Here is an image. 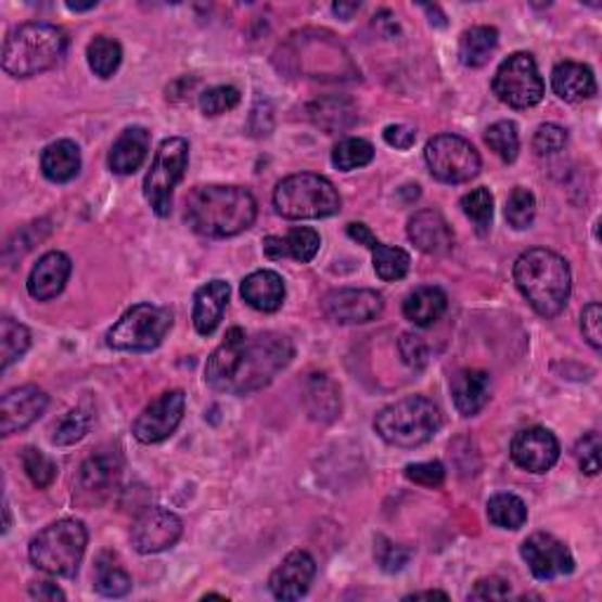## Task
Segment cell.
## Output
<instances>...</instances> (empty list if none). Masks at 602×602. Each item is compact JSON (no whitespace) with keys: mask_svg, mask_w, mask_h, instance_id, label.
I'll return each instance as SVG.
<instances>
[{"mask_svg":"<svg viewBox=\"0 0 602 602\" xmlns=\"http://www.w3.org/2000/svg\"><path fill=\"white\" fill-rule=\"evenodd\" d=\"M184 219L198 235L233 238L255 223L257 201L243 187H195L187 198Z\"/></svg>","mask_w":602,"mask_h":602,"instance_id":"obj_2","label":"cell"},{"mask_svg":"<svg viewBox=\"0 0 602 602\" xmlns=\"http://www.w3.org/2000/svg\"><path fill=\"white\" fill-rule=\"evenodd\" d=\"M175 316L167 306L137 304L106 332V344L116 351L146 354L163 344Z\"/></svg>","mask_w":602,"mask_h":602,"instance_id":"obj_8","label":"cell"},{"mask_svg":"<svg viewBox=\"0 0 602 602\" xmlns=\"http://www.w3.org/2000/svg\"><path fill=\"white\" fill-rule=\"evenodd\" d=\"M72 269L74 264L64 252H48L31 269V276L26 280V290H29L36 302H50L62 294L68 283V276H72Z\"/></svg>","mask_w":602,"mask_h":602,"instance_id":"obj_20","label":"cell"},{"mask_svg":"<svg viewBox=\"0 0 602 602\" xmlns=\"http://www.w3.org/2000/svg\"><path fill=\"white\" fill-rule=\"evenodd\" d=\"M485 144L492 149L503 163H513L521 151V135H517V125L513 120H499L489 125L485 132Z\"/></svg>","mask_w":602,"mask_h":602,"instance_id":"obj_39","label":"cell"},{"mask_svg":"<svg viewBox=\"0 0 602 602\" xmlns=\"http://www.w3.org/2000/svg\"><path fill=\"white\" fill-rule=\"evenodd\" d=\"M461 209H464V215L475 223L478 233H487V229L492 227L495 198L489 189H475L466 193L464 198H461Z\"/></svg>","mask_w":602,"mask_h":602,"instance_id":"obj_40","label":"cell"},{"mask_svg":"<svg viewBox=\"0 0 602 602\" xmlns=\"http://www.w3.org/2000/svg\"><path fill=\"white\" fill-rule=\"evenodd\" d=\"M499 46V31L495 26H473L459 38V60L464 66H485Z\"/></svg>","mask_w":602,"mask_h":602,"instance_id":"obj_32","label":"cell"},{"mask_svg":"<svg viewBox=\"0 0 602 602\" xmlns=\"http://www.w3.org/2000/svg\"><path fill=\"white\" fill-rule=\"evenodd\" d=\"M358 10H360V3H334L332 5V12L340 20H351Z\"/></svg>","mask_w":602,"mask_h":602,"instance_id":"obj_54","label":"cell"},{"mask_svg":"<svg viewBox=\"0 0 602 602\" xmlns=\"http://www.w3.org/2000/svg\"><path fill=\"white\" fill-rule=\"evenodd\" d=\"M311 118L320 128L334 132L344 130L356 120V108L351 100H340V97H328V100H320L311 106Z\"/></svg>","mask_w":602,"mask_h":602,"instance_id":"obj_36","label":"cell"},{"mask_svg":"<svg viewBox=\"0 0 602 602\" xmlns=\"http://www.w3.org/2000/svg\"><path fill=\"white\" fill-rule=\"evenodd\" d=\"M408 238L424 255H445L454 245V233L438 209H422L408 221Z\"/></svg>","mask_w":602,"mask_h":602,"instance_id":"obj_21","label":"cell"},{"mask_svg":"<svg viewBox=\"0 0 602 602\" xmlns=\"http://www.w3.org/2000/svg\"><path fill=\"white\" fill-rule=\"evenodd\" d=\"M48 410V396L43 388L34 384L12 388L0 400V431L3 436L22 433L29 428L38 417Z\"/></svg>","mask_w":602,"mask_h":602,"instance_id":"obj_17","label":"cell"},{"mask_svg":"<svg viewBox=\"0 0 602 602\" xmlns=\"http://www.w3.org/2000/svg\"><path fill=\"white\" fill-rule=\"evenodd\" d=\"M187 410L184 390H165L142 410L132 424V436L142 445H156L172 436Z\"/></svg>","mask_w":602,"mask_h":602,"instance_id":"obj_12","label":"cell"},{"mask_svg":"<svg viewBox=\"0 0 602 602\" xmlns=\"http://www.w3.org/2000/svg\"><path fill=\"white\" fill-rule=\"evenodd\" d=\"M447 311V294L440 287H417L402 302V316L417 328H431Z\"/></svg>","mask_w":602,"mask_h":602,"instance_id":"obj_30","label":"cell"},{"mask_svg":"<svg viewBox=\"0 0 602 602\" xmlns=\"http://www.w3.org/2000/svg\"><path fill=\"white\" fill-rule=\"evenodd\" d=\"M513 280L541 318H555L572 294V271L565 257L546 247L523 252L513 264Z\"/></svg>","mask_w":602,"mask_h":602,"instance_id":"obj_3","label":"cell"},{"mask_svg":"<svg viewBox=\"0 0 602 602\" xmlns=\"http://www.w3.org/2000/svg\"><path fill=\"white\" fill-rule=\"evenodd\" d=\"M80 149L72 139H60L46 146L43 156H40V170H43L46 179L54 181V184H66L78 177L80 172Z\"/></svg>","mask_w":602,"mask_h":602,"instance_id":"obj_29","label":"cell"},{"mask_svg":"<svg viewBox=\"0 0 602 602\" xmlns=\"http://www.w3.org/2000/svg\"><path fill=\"white\" fill-rule=\"evenodd\" d=\"M511 595L509 581H503L499 577H489L475 581L473 591L469 593V600H507Z\"/></svg>","mask_w":602,"mask_h":602,"instance_id":"obj_51","label":"cell"},{"mask_svg":"<svg viewBox=\"0 0 602 602\" xmlns=\"http://www.w3.org/2000/svg\"><path fill=\"white\" fill-rule=\"evenodd\" d=\"M487 517L501 529H521L527 523V507L521 497L499 492L487 501Z\"/></svg>","mask_w":602,"mask_h":602,"instance_id":"obj_34","label":"cell"},{"mask_svg":"<svg viewBox=\"0 0 602 602\" xmlns=\"http://www.w3.org/2000/svg\"><path fill=\"white\" fill-rule=\"evenodd\" d=\"M123 471V457L116 450H97L82 461L78 473V489L82 495L100 497L116 487Z\"/></svg>","mask_w":602,"mask_h":602,"instance_id":"obj_22","label":"cell"},{"mask_svg":"<svg viewBox=\"0 0 602 602\" xmlns=\"http://www.w3.org/2000/svg\"><path fill=\"white\" fill-rule=\"evenodd\" d=\"M66 8H68V10H72V12H86V10H92V8H97V3H88V5H74V3H68Z\"/></svg>","mask_w":602,"mask_h":602,"instance_id":"obj_56","label":"cell"},{"mask_svg":"<svg viewBox=\"0 0 602 602\" xmlns=\"http://www.w3.org/2000/svg\"><path fill=\"white\" fill-rule=\"evenodd\" d=\"M374 558H376V563H380V567L384 572L394 574V572H400L405 565L410 563L412 551L408 549V546L394 543L386 537H376L374 539Z\"/></svg>","mask_w":602,"mask_h":602,"instance_id":"obj_45","label":"cell"},{"mask_svg":"<svg viewBox=\"0 0 602 602\" xmlns=\"http://www.w3.org/2000/svg\"><path fill=\"white\" fill-rule=\"evenodd\" d=\"M94 591L104 598H123L132 591V579L114 555H102L94 569Z\"/></svg>","mask_w":602,"mask_h":602,"instance_id":"obj_33","label":"cell"},{"mask_svg":"<svg viewBox=\"0 0 602 602\" xmlns=\"http://www.w3.org/2000/svg\"><path fill=\"white\" fill-rule=\"evenodd\" d=\"M151 146V132L142 125L123 130L116 144L108 151V167L116 175H135L144 165Z\"/></svg>","mask_w":602,"mask_h":602,"instance_id":"obj_24","label":"cell"},{"mask_svg":"<svg viewBox=\"0 0 602 602\" xmlns=\"http://www.w3.org/2000/svg\"><path fill=\"white\" fill-rule=\"evenodd\" d=\"M189 167V142L181 137L163 139L151 170L144 179V195L153 213L167 217L172 213V191L184 179Z\"/></svg>","mask_w":602,"mask_h":602,"instance_id":"obj_9","label":"cell"},{"mask_svg":"<svg viewBox=\"0 0 602 602\" xmlns=\"http://www.w3.org/2000/svg\"><path fill=\"white\" fill-rule=\"evenodd\" d=\"M264 255L269 259H294L299 264H309L316 259L320 249V235L313 229H292L285 238L269 235L264 238Z\"/></svg>","mask_w":602,"mask_h":602,"instance_id":"obj_26","label":"cell"},{"mask_svg":"<svg viewBox=\"0 0 602 602\" xmlns=\"http://www.w3.org/2000/svg\"><path fill=\"white\" fill-rule=\"evenodd\" d=\"M521 555L539 581H551L574 572V555L567 543L555 539L549 531H535L527 537L521 546Z\"/></svg>","mask_w":602,"mask_h":602,"instance_id":"obj_14","label":"cell"},{"mask_svg":"<svg viewBox=\"0 0 602 602\" xmlns=\"http://www.w3.org/2000/svg\"><path fill=\"white\" fill-rule=\"evenodd\" d=\"M273 207L283 219H325L340 213L342 195L328 177L299 172L278 181Z\"/></svg>","mask_w":602,"mask_h":602,"instance_id":"obj_7","label":"cell"},{"mask_svg":"<svg viewBox=\"0 0 602 602\" xmlns=\"http://www.w3.org/2000/svg\"><path fill=\"white\" fill-rule=\"evenodd\" d=\"M294 358V344L280 332L247 334L231 328L207 358L205 382L227 396H249L269 386Z\"/></svg>","mask_w":602,"mask_h":602,"instance_id":"obj_1","label":"cell"},{"mask_svg":"<svg viewBox=\"0 0 602 602\" xmlns=\"http://www.w3.org/2000/svg\"><path fill=\"white\" fill-rule=\"evenodd\" d=\"M68 48L64 29L46 22L15 26L3 46V72L12 78H31L57 66Z\"/></svg>","mask_w":602,"mask_h":602,"instance_id":"obj_4","label":"cell"},{"mask_svg":"<svg viewBox=\"0 0 602 602\" xmlns=\"http://www.w3.org/2000/svg\"><path fill=\"white\" fill-rule=\"evenodd\" d=\"M181 531H184V525H181L179 515L161 507H151L135 521L130 539L137 553L153 555L172 549Z\"/></svg>","mask_w":602,"mask_h":602,"instance_id":"obj_15","label":"cell"},{"mask_svg":"<svg viewBox=\"0 0 602 602\" xmlns=\"http://www.w3.org/2000/svg\"><path fill=\"white\" fill-rule=\"evenodd\" d=\"M443 426L440 408L424 396H408L386 405L374 417V431L388 445L414 450L426 445Z\"/></svg>","mask_w":602,"mask_h":602,"instance_id":"obj_5","label":"cell"},{"mask_svg":"<svg viewBox=\"0 0 602 602\" xmlns=\"http://www.w3.org/2000/svg\"><path fill=\"white\" fill-rule=\"evenodd\" d=\"M306 408L316 422H334L342 412L340 388L330 376L313 374L309 388H306Z\"/></svg>","mask_w":602,"mask_h":602,"instance_id":"obj_31","label":"cell"},{"mask_svg":"<svg viewBox=\"0 0 602 602\" xmlns=\"http://www.w3.org/2000/svg\"><path fill=\"white\" fill-rule=\"evenodd\" d=\"M31 346V332L12 318L0 320V370H8Z\"/></svg>","mask_w":602,"mask_h":602,"instance_id":"obj_35","label":"cell"},{"mask_svg":"<svg viewBox=\"0 0 602 602\" xmlns=\"http://www.w3.org/2000/svg\"><path fill=\"white\" fill-rule=\"evenodd\" d=\"M92 426V414L86 412L82 408H76L72 412H66L62 422L54 426V436L52 443L66 447V445H74L78 440L86 438V433Z\"/></svg>","mask_w":602,"mask_h":602,"instance_id":"obj_42","label":"cell"},{"mask_svg":"<svg viewBox=\"0 0 602 602\" xmlns=\"http://www.w3.org/2000/svg\"><path fill=\"white\" fill-rule=\"evenodd\" d=\"M600 325H602V309H600V304L598 302L588 304L586 309L581 311V332H584V340L591 344L595 351L602 346Z\"/></svg>","mask_w":602,"mask_h":602,"instance_id":"obj_50","label":"cell"},{"mask_svg":"<svg viewBox=\"0 0 602 602\" xmlns=\"http://www.w3.org/2000/svg\"><path fill=\"white\" fill-rule=\"evenodd\" d=\"M29 595L36 600H66L62 588H57V584L50 581H36L29 586Z\"/></svg>","mask_w":602,"mask_h":602,"instance_id":"obj_53","label":"cell"},{"mask_svg":"<svg viewBox=\"0 0 602 602\" xmlns=\"http://www.w3.org/2000/svg\"><path fill=\"white\" fill-rule=\"evenodd\" d=\"M231 297V287L227 280H209L193 294V328L201 337H209L219 323L223 309Z\"/></svg>","mask_w":602,"mask_h":602,"instance_id":"obj_23","label":"cell"},{"mask_svg":"<svg viewBox=\"0 0 602 602\" xmlns=\"http://www.w3.org/2000/svg\"><path fill=\"white\" fill-rule=\"evenodd\" d=\"M372 161H374V146L368 142V139H360V137H346L332 151V163L342 172L358 170V167H366Z\"/></svg>","mask_w":602,"mask_h":602,"instance_id":"obj_38","label":"cell"},{"mask_svg":"<svg viewBox=\"0 0 602 602\" xmlns=\"http://www.w3.org/2000/svg\"><path fill=\"white\" fill-rule=\"evenodd\" d=\"M123 62V48L116 38L97 36L88 46V64L100 78H111Z\"/></svg>","mask_w":602,"mask_h":602,"instance_id":"obj_37","label":"cell"},{"mask_svg":"<svg viewBox=\"0 0 602 602\" xmlns=\"http://www.w3.org/2000/svg\"><path fill=\"white\" fill-rule=\"evenodd\" d=\"M511 459L527 473H546L558 464L560 443L549 428L531 426L513 438Z\"/></svg>","mask_w":602,"mask_h":602,"instance_id":"obj_16","label":"cell"},{"mask_svg":"<svg viewBox=\"0 0 602 602\" xmlns=\"http://www.w3.org/2000/svg\"><path fill=\"white\" fill-rule=\"evenodd\" d=\"M422 598H443V600H447V593H443V591H424V593H412V595H408L405 600H422Z\"/></svg>","mask_w":602,"mask_h":602,"instance_id":"obj_55","label":"cell"},{"mask_svg":"<svg viewBox=\"0 0 602 602\" xmlns=\"http://www.w3.org/2000/svg\"><path fill=\"white\" fill-rule=\"evenodd\" d=\"M348 235L354 238L356 243L366 245L372 252V261H374V271L386 283H394V280H402L410 271V255L400 247H388L382 241H376L374 233L370 231V227L360 221L348 223Z\"/></svg>","mask_w":602,"mask_h":602,"instance_id":"obj_19","label":"cell"},{"mask_svg":"<svg viewBox=\"0 0 602 602\" xmlns=\"http://www.w3.org/2000/svg\"><path fill=\"white\" fill-rule=\"evenodd\" d=\"M551 86L560 100H565L569 104L591 100L598 90L595 76L591 68H588L586 64H577V62L558 64L551 74Z\"/></svg>","mask_w":602,"mask_h":602,"instance_id":"obj_28","label":"cell"},{"mask_svg":"<svg viewBox=\"0 0 602 602\" xmlns=\"http://www.w3.org/2000/svg\"><path fill=\"white\" fill-rule=\"evenodd\" d=\"M241 297L247 306L261 313H273L285 302V280L276 271H255L249 273L241 285Z\"/></svg>","mask_w":602,"mask_h":602,"instance_id":"obj_25","label":"cell"},{"mask_svg":"<svg viewBox=\"0 0 602 602\" xmlns=\"http://www.w3.org/2000/svg\"><path fill=\"white\" fill-rule=\"evenodd\" d=\"M384 142L394 149H412L417 142V130L410 125H388L384 130Z\"/></svg>","mask_w":602,"mask_h":602,"instance_id":"obj_52","label":"cell"},{"mask_svg":"<svg viewBox=\"0 0 602 602\" xmlns=\"http://www.w3.org/2000/svg\"><path fill=\"white\" fill-rule=\"evenodd\" d=\"M316 560L306 551H292L269 577V591L278 600H299L316 579Z\"/></svg>","mask_w":602,"mask_h":602,"instance_id":"obj_18","label":"cell"},{"mask_svg":"<svg viewBox=\"0 0 602 602\" xmlns=\"http://www.w3.org/2000/svg\"><path fill=\"white\" fill-rule=\"evenodd\" d=\"M405 478L422 487H440L445 483V466L440 461H419L405 466Z\"/></svg>","mask_w":602,"mask_h":602,"instance_id":"obj_47","label":"cell"},{"mask_svg":"<svg viewBox=\"0 0 602 602\" xmlns=\"http://www.w3.org/2000/svg\"><path fill=\"white\" fill-rule=\"evenodd\" d=\"M22 466L38 489L50 487L54 478H57V464H54V459H50L46 452L36 450V447H26L22 452Z\"/></svg>","mask_w":602,"mask_h":602,"instance_id":"obj_41","label":"cell"},{"mask_svg":"<svg viewBox=\"0 0 602 602\" xmlns=\"http://www.w3.org/2000/svg\"><path fill=\"white\" fill-rule=\"evenodd\" d=\"M565 144H567V130L560 128L555 123L539 125L535 139H531V146H535L539 156H553V153L563 151Z\"/></svg>","mask_w":602,"mask_h":602,"instance_id":"obj_46","label":"cell"},{"mask_svg":"<svg viewBox=\"0 0 602 602\" xmlns=\"http://www.w3.org/2000/svg\"><path fill=\"white\" fill-rule=\"evenodd\" d=\"M320 306H323V313L332 323L362 325L382 316L384 297L368 287H340L328 292Z\"/></svg>","mask_w":602,"mask_h":602,"instance_id":"obj_13","label":"cell"},{"mask_svg":"<svg viewBox=\"0 0 602 602\" xmlns=\"http://www.w3.org/2000/svg\"><path fill=\"white\" fill-rule=\"evenodd\" d=\"M428 172L443 184H466L478 177L483 158L471 142L459 135H438L426 144Z\"/></svg>","mask_w":602,"mask_h":602,"instance_id":"obj_10","label":"cell"},{"mask_svg":"<svg viewBox=\"0 0 602 602\" xmlns=\"http://www.w3.org/2000/svg\"><path fill=\"white\" fill-rule=\"evenodd\" d=\"M398 348H400L402 360L408 362L410 368H424L426 366L428 346L422 337H417V334H412V332H405L400 342H398Z\"/></svg>","mask_w":602,"mask_h":602,"instance_id":"obj_49","label":"cell"},{"mask_svg":"<svg viewBox=\"0 0 602 602\" xmlns=\"http://www.w3.org/2000/svg\"><path fill=\"white\" fill-rule=\"evenodd\" d=\"M579 466L586 475H598L600 473V436L595 431L586 433V436L574 447Z\"/></svg>","mask_w":602,"mask_h":602,"instance_id":"obj_48","label":"cell"},{"mask_svg":"<svg viewBox=\"0 0 602 602\" xmlns=\"http://www.w3.org/2000/svg\"><path fill=\"white\" fill-rule=\"evenodd\" d=\"M241 104V90L233 86H217L201 94V111L205 116H221Z\"/></svg>","mask_w":602,"mask_h":602,"instance_id":"obj_44","label":"cell"},{"mask_svg":"<svg viewBox=\"0 0 602 602\" xmlns=\"http://www.w3.org/2000/svg\"><path fill=\"white\" fill-rule=\"evenodd\" d=\"M537 215V201L535 193L515 187L507 201V219L513 229H529L531 221H535Z\"/></svg>","mask_w":602,"mask_h":602,"instance_id":"obj_43","label":"cell"},{"mask_svg":"<svg viewBox=\"0 0 602 602\" xmlns=\"http://www.w3.org/2000/svg\"><path fill=\"white\" fill-rule=\"evenodd\" d=\"M543 78L529 52H513L497 68L492 92L511 108H531L543 100Z\"/></svg>","mask_w":602,"mask_h":602,"instance_id":"obj_11","label":"cell"},{"mask_svg":"<svg viewBox=\"0 0 602 602\" xmlns=\"http://www.w3.org/2000/svg\"><path fill=\"white\" fill-rule=\"evenodd\" d=\"M452 400L461 417H475L489 400V374L483 370H461L452 376Z\"/></svg>","mask_w":602,"mask_h":602,"instance_id":"obj_27","label":"cell"},{"mask_svg":"<svg viewBox=\"0 0 602 602\" xmlns=\"http://www.w3.org/2000/svg\"><path fill=\"white\" fill-rule=\"evenodd\" d=\"M88 549V529L74 517H64L40 529L29 543V558L36 569L52 577H76Z\"/></svg>","mask_w":602,"mask_h":602,"instance_id":"obj_6","label":"cell"}]
</instances>
